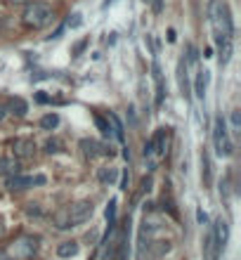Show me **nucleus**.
I'll use <instances>...</instances> for the list:
<instances>
[{
    "label": "nucleus",
    "instance_id": "nucleus-23",
    "mask_svg": "<svg viewBox=\"0 0 241 260\" xmlns=\"http://www.w3.org/2000/svg\"><path fill=\"white\" fill-rule=\"evenodd\" d=\"M85 45H88V40H80V43L76 45V47H73V54H80V52H83V47H85Z\"/></svg>",
    "mask_w": 241,
    "mask_h": 260
},
{
    "label": "nucleus",
    "instance_id": "nucleus-21",
    "mask_svg": "<svg viewBox=\"0 0 241 260\" xmlns=\"http://www.w3.org/2000/svg\"><path fill=\"white\" fill-rule=\"evenodd\" d=\"M152 9L154 14H161L163 12V0H152Z\"/></svg>",
    "mask_w": 241,
    "mask_h": 260
},
{
    "label": "nucleus",
    "instance_id": "nucleus-22",
    "mask_svg": "<svg viewBox=\"0 0 241 260\" xmlns=\"http://www.w3.org/2000/svg\"><path fill=\"white\" fill-rule=\"evenodd\" d=\"M232 126L239 130V126H241V118H239V111H232Z\"/></svg>",
    "mask_w": 241,
    "mask_h": 260
},
{
    "label": "nucleus",
    "instance_id": "nucleus-27",
    "mask_svg": "<svg viewBox=\"0 0 241 260\" xmlns=\"http://www.w3.org/2000/svg\"><path fill=\"white\" fill-rule=\"evenodd\" d=\"M197 218H199V223H206V220H208V218H206V213H201V211L197 213Z\"/></svg>",
    "mask_w": 241,
    "mask_h": 260
},
{
    "label": "nucleus",
    "instance_id": "nucleus-18",
    "mask_svg": "<svg viewBox=\"0 0 241 260\" xmlns=\"http://www.w3.org/2000/svg\"><path fill=\"white\" fill-rule=\"evenodd\" d=\"M95 123H97V128H99V130H102L104 135L111 133V128H109V123H107V121H104L102 116H95Z\"/></svg>",
    "mask_w": 241,
    "mask_h": 260
},
{
    "label": "nucleus",
    "instance_id": "nucleus-5",
    "mask_svg": "<svg viewBox=\"0 0 241 260\" xmlns=\"http://www.w3.org/2000/svg\"><path fill=\"white\" fill-rule=\"evenodd\" d=\"M213 244H215V251L220 253L225 249V244H227V237H230V230H227V223H225L223 218L220 220H215L213 225Z\"/></svg>",
    "mask_w": 241,
    "mask_h": 260
},
{
    "label": "nucleus",
    "instance_id": "nucleus-14",
    "mask_svg": "<svg viewBox=\"0 0 241 260\" xmlns=\"http://www.w3.org/2000/svg\"><path fill=\"white\" fill-rule=\"evenodd\" d=\"M57 126H59V116L57 114H47V116L40 118V128H45V130H52Z\"/></svg>",
    "mask_w": 241,
    "mask_h": 260
},
{
    "label": "nucleus",
    "instance_id": "nucleus-11",
    "mask_svg": "<svg viewBox=\"0 0 241 260\" xmlns=\"http://www.w3.org/2000/svg\"><path fill=\"white\" fill-rule=\"evenodd\" d=\"M97 178L102 185H114L118 180V168H99Z\"/></svg>",
    "mask_w": 241,
    "mask_h": 260
},
{
    "label": "nucleus",
    "instance_id": "nucleus-4",
    "mask_svg": "<svg viewBox=\"0 0 241 260\" xmlns=\"http://www.w3.org/2000/svg\"><path fill=\"white\" fill-rule=\"evenodd\" d=\"M213 142H215V149L220 156H230L232 154V142H230V137H227V123H225L223 116L215 118V128H213Z\"/></svg>",
    "mask_w": 241,
    "mask_h": 260
},
{
    "label": "nucleus",
    "instance_id": "nucleus-24",
    "mask_svg": "<svg viewBox=\"0 0 241 260\" xmlns=\"http://www.w3.org/2000/svg\"><path fill=\"white\" fill-rule=\"evenodd\" d=\"M38 102H43V104H45V102H50V97H47V95H43V92H38Z\"/></svg>",
    "mask_w": 241,
    "mask_h": 260
},
{
    "label": "nucleus",
    "instance_id": "nucleus-12",
    "mask_svg": "<svg viewBox=\"0 0 241 260\" xmlns=\"http://www.w3.org/2000/svg\"><path fill=\"white\" fill-rule=\"evenodd\" d=\"M206 85H208V71H201L197 76V83H194V92H197L199 99H204L206 95Z\"/></svg>",
    "mask_w": 241,
    "mask_h": 260
},
{
    "label": "nucleus",
    "instance_id": "nucleus-17",
    "mask_svg": "<svg viewBox=\"0 0 241 260\" xmlns=\"http://www.w3.org/2000/svg\"><path fill=\"white\" fill-rule=\"evenodd\" d=\"M45 152L47 154L62 152V142H59V140H47V142H45Z\"/></svg>",
    "mask_w": 241,
    "mask_h": 260
},
{
    "label": "nucleus",
    "instance_id": "nucleus-20",
    "mask_svg": "<svg viewBox=\"0 0 241 260\" xmlns=\"http://www.w3.org/2000/svg\"><path fill=\"white\" fill-rule=\"evenodd\" d=\"M80 24H83V19H80V14L76 12V14H73V19H69V26H71V28H78Z\"/></svg>",
    "mask_w": 241,
    "mask_h": 260
},
{
    "label": "nucleus",
    "instance_id": "nucleus-26",
    "mask_svg": "<svg viewBox=\"0 0 241 260\" xmlns=\"http://www.w3.org/2000/svg\"><path fill=\"white\" fill-rule=\"evenodd\" d=\"M168 40L170 43H175V31H173V28H168Z\"/></svg>",
    "mask_w": 241,
    "mask_h": 260
},
{
    "label": "nucleus",
    "instance_id": "nucleus-10",
    "mask_svg": "<svg viewBox=\"0 0 241 260\" xmlns=\"http://www.w3.org/2000/svg\"><path fill=\"white\" fill-rule=\"evenodd\" d=\"M76 253H78V244L76 242H64L57 246V256L59 258H73Z\"/></svg>",
    "mask_w": 241,
    "mask_h": 260
},
{
    "label": "nucleus",
    "instance_id": "nucleus-19",
    "mask_svg": "<svg viewBox=\"0 0 241 260\" xmlns=\"http://www.w3.org/2000/svg\"><path fill=\"white\" fill-rule=\"evenodd\" d=\"M201 161H204V180L206 182H211V168H208V156H201Z\"/></svg>",
    "mask_w": 241,
    "mask_h": 260
},
{
    "label": "nucleus",
    "instance_id": "nucleus-8",
    "mask_svg": "<svg viewBox=\"0 0 241 260\" xmlns=\"http://www.w3.org/2000/svg\"><path fill=\"white\" fill-rule=\"evenodd\" d=\"M80 149H83V154L90 156V159H95L99 154H111V149H104L97 140H80Z\"/></svg>",
    "mask_w": 241,
    "mask_h": 260
},
{
    "label": "nucleus",
    "instance_id": "nucleus-25",
    "mask_svg": "<svg viewBox=\"0 0 241 260\" xmlns=\"http://www.w3.org/2000/svg\"><path fill=\"white\" fill-rule=\"evenodd\" d=\"M128 182H130V178H128V173L123 175V182H121V189H128Z\"/></svg>",
    "mask_w": 241,
    "mask_h": 260
},
{
    "label": "nucleus",
    "instance_id": "nucleus-6",
    "mask_svg": "<svg viewBox=\"0 0 241 260\" xmlns=\"http://www.w3.org/2000/svg\"><path fill=\"white\" fill-rule=\"evenodd\" d=\"M45 178L43 175H36V178H21V175H9L7 178V187L14 192V189H26L31 185H43Z\"/></svg>",
    "mask_w": 241,
    "mask_h": 260
},
{
    "label": "nucleus",
    "instance_id": "nucleus-30",
    "mask_svg": "<svg viewBox=\"0 0 241 260\" xmlns=\"http://www.w3.org/2000/svg\"><path fill=\"white\" fill-rule=\"evenodd\" d=\"M0 260H7V258H5V253H0Z\"/></svg>",
    "mask_w": 241,
    "mask_h": 260
},
{
    "label": "nucleus",
    "instance_id": "nucleus-16",
    "mask_svg": "<svg viewBox=\"0 0 241 260\" xmlns=\"http://www.w3.org/2000/svg\"><path fill=\"white\" fill-rule=\"evenodd\" d=\"M107 223H109V227L116 225V199H111L107 206Z\"/></svg>",
    "mask_w": 241,
    "mask_h": 260
},
{
    "label": "nucleus",
    "instance_id": "nucleus-7",
    "mask_svg": "<svg viewBox=\"0 0 241 260\" xmlns=\"http://www.w3.org/2000/svg\"><path fill=\"white\" fill-rule=\"evenodd\" d=\"M12 149H14V156L17 159H28V156H33V152H36V144H33V140H14Z\"/></svg>",
    "mask_w": 241,
    "mask_h": 260
},
{
    "label": "nucleus",
    "instance_id": "nucleus-29",
    "mask_svg": "<svg viewBox=\"0 0 241 260\" xmlns=\"http://www.w3.org/2000/svg\"><path fill=\"white\" fill-rule=\"evenodd\" d=\"M9 2H14V5H24L26 0H9Z\"/></svg>",
    "mask_w": 241,
    "mask_h": 260
},
{
    "label": "nucleus",
    "instance_id": "nucleus-2",
    "mask_svg": "<svg viewBox=\"0 0 241 260\" xmlns=\"http://www.w3.org/2000/svg\"><path fill=\"white\" fill-rule=\"evenodd\" d=\"M211 24L213 31L220 36H232V19H230V9L220 5V2H211Z\"/></svg>",
    "mask_w": 241,
    "mask_h": 260
},
{
    "label": "nucleus",
    "instance_id": "nucleus-3",
    "mask_svg": "<svg viewBox=\"0 0 241 260\" xmlns=\"http://www.w3.org/2000/svg\"><path fill=\"white\" fill-rule=\"evenodd\" d=\"M66 211V220H69V227H76V225L85 223V220H90V216H92V201H76V204H71L69 208H64Z\"/></svg>",
    "mask_w": 241,
    "mask_h": 260
},
{
    "label": "nucleus",
    "instance_id": "nucleus-1",
    "mask_svg": "<svg viewBox=\"0 0 241 260\" xmlns=\"http://www.w3.org/2000/svg\"><path fill=\"white\" fill-rule=\"evenodd\" d=\"M52 7L47 5V2H40V0H36V2H28L26 9H24V14H21V19H24V24H26L28 28H43L47 26L50 21H52Z\"/></svg>",
    "mask_w": 241,
    "mask_h": 260
},
{
    "label": "nucleus",
    "instance_id": "nucleus-13",
    "mask_svg": "<svg viewBox=\"0 0 241 260\" xmlns=\"http://www.w3.org/2000/svg\"><path fill=\"white\" fill-rule=\"evenodd\" d=\"M9 109H12V114H17V116H24L28 111V107H26V102L21 97H12L9 99Z\"/></svg>",
    "mask_w": 241,
    "mask_h": 260
},
{
    "label": "nucleus",
    "instance_id": "nucleus-15",
    "mask_svg": "<svg viewBox=\"0 0 241 260\" xmlns=\"http://www.w3.org/2000/svg\"><path fill=\"white\" fill-rule=\"evenodd\" d=\"M109 121H111V126H114V135H116L118 140H121V142H123V140H125V133H123V123H121V121H118V116H116V114H109Z\"/></svg>",
    "mask_w": 241,
    "mask_h": 260
},
{
    "label": "nucleus",
    "instance_id": "nucleus-9",
    "mask_svg": "<svg viewBox=\"0 0 241 260\" xmlns=\"http://www.w3.org/2000/svg\"><path fill=\"white\" fill-rule=\"evenodd\" d=\"M19 173V161L17 159H12V156H0V175H17Z\"/></svg>",
    "mask_w": 241,
    "mask_h": 260
},
{
    "label": "nucleus",
    "instance_id": "nucleus-28",
    "mask_svg": "<svg viewBox=\"0 0 241 260\" xmlns=\"http://www.w3.org/2000/svg\"><path fill=\"white\" fill-rule=\"evenodd\" d=\"M2 118H5V107L0 104V121H2Z\"/></svg>",
    "mask_w": 241,
    "mask_h": 260
}]
</instances>
